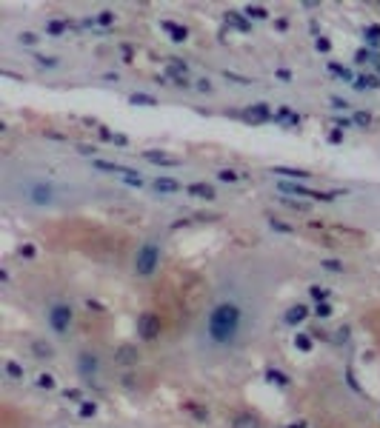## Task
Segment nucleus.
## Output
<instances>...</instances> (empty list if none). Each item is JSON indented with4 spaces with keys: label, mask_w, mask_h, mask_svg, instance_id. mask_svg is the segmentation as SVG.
Listing matches in <instances>:
<instances>
[{
    "label": "nucleus",
    "mask_w": 380,
    "mask_h": 428,
    "mask_svg": "<svg viewBox=\"0 0 380 428\" xmlns=\"http://www.w3.org/2000/svg\"><path fill=\"white\" fill-rule=\"evenodd\" d=\"M240 326H243V311H240L237 303H229V300L217 303L209 314V320H206V331H209L212 343H217V346H229L240 334Z\"/></svg>",
    "instance_id": "obj_1"
},
{
    "label": "nucleus",
    "mask_w": 380,
    "mask_h": 428,
    "mask_svg": "<svg viewBox=\"0 0 380 428\" xmlns=\"http://www.w3.org/2000/svg\"><path fill=\"white\" fill-rule=\"evenodd\" d=\"M160 265V246L157 243H143L137 257H134V271L137 277H152L154 268Z\"/></svg>",
    "instance_id": "obj_2"
},
{
    "label": "nucleus",
    "mask_w": 380,
    "mask_h": 428,
    "mask_svg": "<svg viewBox=\"0 0 380 428\" xmlns=\"http://www.w3.org/2000/svg\"><path fill=\"white\" fill-rule=\"evenodd\" d=\"M160 331H163V323H160V317L154 311H143L137 317V337L143 343H154L160 337Z\"/></svg>",
    "instance_id": "obj_3"
},
{
    "label": "nucleus",
    "mask_w": 380,
    "mask_h": 428,
    "mask_svg": "<svg viewBox=\"0 0 380 428\" xmlns=\"http://www.w3.org/2000/svg\"><path fill=\"white\" fill-rule=\"evenodd\" d=\"M46 317H49V326H51L54 334H69L72 320H75V314H72V309H69L66 303H54Z\"/></svg>",
    "instance_id": "obj_4"
},
{
    "label": "nucleus",
    "mask_w": 380,
    "mask_h": 428,
    "mask_svg": "<svg viewBox=\"0 0 380 428\" xmlns=\"http://www.w3.org/2000/svg\"><path fill=\"white\" fill-rule=\"evenodd\" d=\"M280 191L283 194H295V197H312V200H320V203H331L337 197L334 191H317V189H306L300 183H280Z\"/></svg>",
    "instance_id": "obj_5"
},
{
    "label": "nucleus",
    "mask_w": 380,
    "mask_h": 428,
    "mask_svg": "<svg viewBox=\"0 0 380 428\" xmlns=\"http://www.w3.org/2000/svg\"><path fill=\"white\" fill-rule=\"evenodd\" d=\"M115 362L117 365H137L140 362V351H137V346H132V343H123V346H117L115 348Z\"/></svg>",
    "instance_id": "obj_6"
},
{
    "label": "nucleus",
    "mask_w": 380,
    "mask_h": 428,
    "mask_svg": "<svg viewBox=\"0 0 380 428\" xmlns=\"http://www.w3.org/2000/svg\"><path fill=\"white\" fill-rule=\"evenodd\" d=\"M29 200L37 203V206H46V203H51V189L46 183H37V186L29 189Z\"/></svg>",
    "instance_id": "obj_7"
},
{
    "label": "nucleus",
    "mask_w": 380,
    "mask_h": 428,
    "mask_svg": "<svg viewBox=\"0 0 380 428\" xmlns=\"http://www.w3.org/2000/svg\"><path fill=\"white\" fill-rule=\"evenodd\" d=\"M246 120H252V123H263V120H269L272 117V112H269V106L266 103H254V106H249L246 109Z\"/></svg>",
    "instance_id": "obj_8"
},
{
    "label": "nucleus",
    "mask_w": 380,
    "mask_h": 428,
    "mask_svg": "<svg viewBox=\"0 0 380 428\" xmlns=\"http://www.w3.org/2000/svg\"><path fill=\"white\" fill-rule=\"evenodd\" d=\"M160 26L169 32V37H172L175 43H186V37H189V29H186V26H180V23H172V20H163Z\"/></svg>",
    "instance_id": "obj_9"
},
{
    "label": "nucleus",
    "mask_w": 380,
    "mask_h": 428,
    "mask_svg": "<svg viewBox=\"0 0 380 428\" xmlns=\"http://www.w3.org/2000/svg\"><path fill=\"white\" fill-rule=\"evenodd\" d=\"M306 317H309V309H306L303 303H298V306H292V309L286 311V317H283V320H286L289 326H300V323H303Z\"/></svg>",
    "instance_id": "obj_10"
},
{
    "label": "nucleus",
    "mask_w": 380,
    "mask_h": 428,
    "mask_svg": "<svg viewBox=\"0 0 380 428\" xmlns=\"http://www.w3.org/2000/svg\"><path fill=\"white\" fill-rule=\"evenodd\" d=\"M186 191L192 197H200V200H215V189L209 183H192V186H186Z\"/></svg>",
    "instance_id": "obj_11"
},
{
    "label": "nucleus",
    "mask_w": 380,
    "mask_h": 428,
    "mask_svg": "<svg viewBox=\"0 0 380 428\" xmlns=\"http://www.w3.org/2000/svg\"><path fill=\"white\" fill-rule=\"evenodd\" d=\"M231 428H260V423H257V417H254V414L240 411V414H234V417H231Z\"/></svg>",
    "instance_id": "obj_12"
},
{
    "label": "nucleus",
    "mask_w": 380,
    "mask_h": 428,
    "mask_svg": "<svg viewBox=\"0 0 380 428\" xmlns=\"http://www.w3.org/2000/svg\"><path fill=\"white\" fill-rule=\"evenodd\" d=\"M32 354L37 360H51L54 357V348L49 343H43V340H32Z\"/></svg>",
    "instance_id": "obj_13"
},
{
    "label": "nucleus",
    "mask_w": 380,
    "mask_h": 428,
    "mask_svg": "<svg viewBox=\"0 0 380 428\" xmlns=\"http://www.w3.org/2000/svg\"><path fill=\"white\" fill-rule=\"evenodd\" d=\"M98 365H100V362H98V357H95V354H80V362H77L80 374H86V377H89V374H95V371H98Z\"/></svg>",
    "instance_id": "obj_14"
},
{
    "label": "nucleus",
    "mask_w": 380,
    "mask_h": 428,
    "mask_svg": "<svg viewBox=\"0 0 380 428\" xmlns=\"http://www.w3.org/2000/svg\"><path fill=\"white\" fill-rule=\"evenodd\" d=\"M226 23H231L240 32H249L252 29V20H246V15H240V12H226Z\"/></svg>",
    "instance_id": "obj_15"
},
{
    "label": "nucleus",
    "mask_w": 380,
    "mask_h": 428,
    "mask_svg": "<svg viewBox=\"0 0 380 428\" xmlns=\"http://www.w3.org/2000/svg\"><path fill=\"white\" fill-rule=\"evenodd\" d=\"M154 186V191H166V194H172V191H180V183L172 180V177H157V180L152 183Z\"/></svg>",
    "instance_id": "obj_16"
},
{
    "label": "nucleus",
    "mask_w": 380,
    "mask_h": 428,
    "mask_svg": "<svg viewBox=\"0 0 380 428\" xmlns=\"http://www.w3.org/2000/svg\"><path fill=\"white\" fill-rule=\"evenodd\" d=\"M149 163H160V166H180V160H175V157H166L163 151H146L143 154Z\"/></svg>",
    "instance_id": "obj_17"
},
{
    "label": "nucleus",
    "mask_w": 380,
    "mask_h": 428,
    "mask_svg": "<svg viewBox=\"0 0 380 428\" xmlns=\"http://www.w3.org/2000/svg\"><path fill=\"white\" fill-rule=\"evenodd\" d=\"M95 166L103 168V171H112V174H134L132 168H126V166H120V163H109V160H95Z\"/></svg>",
    "instance_id": "obj_18"
},
{
    "label": "nucleus",
    "mask_w": 380,
    "mask_h": 428,
    "mask_svg": "<svg viewBox=\"0 0 380 428\" xmlns=\"http://www.w3.org/2000/svg\"><path fill=\"white\" fill-rule=\"evenodd\" d=\"M355 89H380V77H375V74H363V77H357L355 80Z\"/></svg>",
    "instance_id": "obj_19"
},
{
    "label": "nucleus",
    "mask_w": 380,
    "mask_h": 428,
    "mask_svg": "<svg viewBox=\"0 0 380 428\" xmlns=\"http://www.w3.org/2000/svg\"><path fill=\"white\" fill-rule=\"evenodd\" d=\"M266 380H269L272 385H280V388L289 385V377H286L283 371H278V368H269V371H266Z\"/></svg>",
    "instance_id": "obj_20"
},
{
    "label": "nucleus",
    "mask_w": 380,
    "mask_h": 428,
    "mask_svg": "<svg viewBox=\"0 0 380 428\" xmlns=\"http://www.w3.org/2000/svg\"><path fill=\"white\" fill-rule=\"evenodd\" d=\"M363 37H366V43H369V46H380V26H375V23H372V26H366Z\"/></svg>",
    "instance_id": "obj_21"
},
{
    "label": "nucleus",
    "mask_w": 380,
    "mask_h": 428,
    "mask_svg": "<svg viewBox=\"0 0 380 428\" xmlns=\"http://www.w3.org/2000/svg\"><path fill=\"white\" fill-rule=\"evenodd\" d=\"M272 171H275V174H286V177H309V171H303V168H289V166H275Z\"/></svg>",
    "instance_id": "obj_22"
},
{
    "label": "nucleus",
    "mask_w": 380,
    "mask_h": 428,
    "mask_svg": "<svg viewBox=\"0 0 380 428\" xmlns=\"http://www.w3.org/2000/svg\"><path fill=\"white\" fill-rule=\"evenodd\" d=\"M3 368H6V374H9L12 380H23V374H26V371H23V365H20V362H15V360H6V365H3Z\"/></svg>",
    "instance_id": "obj_23"
},
{
    "label": "nucleus",
    "mask_w": 380,
    "mask_h": 428,
    "mask_svg": "<svg viewBox=\"0 0 380 428\" xmlns=\"http://www.w3.org/2000/svg\"><path fill=\"white\" fill-rule=\"evenodd\" d=\"M246 17H249V20H269V12H266L263 6H252V3H249V6H246Z\"/></svg>",
    "instance_id": "obj_24"
},
{
    "label": "nucleus",
    "mask_w": 380,
    "mask_h": 428,
    "mask_svg": "<svg viewBox=\"0 0 380 428\" xmlns=\"http://www.w3.org/2000/svg\"><path fill=\"white\" fill-rule=\"evenodd\" d=\"M129 103H134V106H157V100L152 97V95H140V92L129 95Z\"/></svg>",
    "instance_id": "obj_25"
},
{
    "label": "nucleus",
    "mask_w": 380,
    "mask_h": 428,
    "mask_svg": "<svg viewBox=\"0 0 380 428\" xmlns=\"http://www.w3.org/2000/svg\"><path fill=\"white\" fill-rule=\"evenodd\" d=\"M309 297H312L314 303H329V288H323V285H312V288H309Z\"/></svg>",
    "instance_id": "obj_26"
},
{
    "label": "nucleus",
    "mask_w": 380,
    "mask_h": 428,
    "mask_svg": "<svg viewBox=\"0 0 380 428\" xmlns=\"http://www.w3.org/2000/svg\"><path fill=\"white\" fill-rule=\"evenodd\" d=\"M283 206H289V209H295V212H309V203H303V200H295V197H280Z\"/></svg>",
    "instance_id": "obj_27"
},
{
    "label": "nucleus",
    "mask_w": 380,
    "mask_h": 428,
    "mask_svg": "<svg viewBox=\"0 0 380 428\" xmlns=\"http://www.w3.org/2000/svg\"><path fill=\"white\" fill-rule=\"evenodd\" d=\"M295 348L298 351H312V334H298L295 337Z\"/></svg>",
    "instance_id": "obj_28"
},
{
    "label": "nucleus",
    "mask_w": 380,
    "mask_h": 428,
    "mask_svg": "<svg viewBox=\"0 0 380 428\" xmlns=\"http://www.w3.org/2000/svg\"><path fill=\"white\" fill-rule=\"evenodd\" d=\"M37 388H43V391H54V388H57V382H54V377H51V374H40V377H37Z\"/></svg>",
    "instance_id": "obj_29"
},
{
    "label": "nucleus",
    "mask_w": 380,
    "mask_h": 428,
    "mask_svg": "<svg viewBox=\"0 0 380 428\" xmlns=\"http://www.w3.org/2000/svg\"><path fill=\"white\" fill-rule=\"evenodd\" d=\"M17 40H20L23 46H37V43H40V37H37L34 32H20V34H17Z\"/></svg>",
    "instance_id": "obj_30"
},
{
    "label": "nucleus",
    "mask_w": 380,
    "mask_h": 428,
    "mask_svg": "<svg viewBox=\"0 0 380 428\" xmlns=\"http://www.w3.org/2000/svg\"><path fill=\"white\" fill-rule=\"evenodd\" d=\"M320 268H326V271H334V274H340L346 265L340 263V260H320Z\"/></svg>",
    "instance_id": "obj_31"
},
{
    "label": "nucleus",
    "mask_w": 380,
    "mask_h": 428,
    "mask_svg": "<svg viewBox=\"0 0 380 428\" xmlns=\"http://www.w3.org/2000/svg\"><path fill=\"white\" fill-rule=\"evenodd\" d=\"M95 414H98V403L80 400V417H95Z\"/></svg>",
    "instance_id": "obj_32"
},
{
    "label": "nucleus",
    "mask_w": 380,
    "mask_h": 428,
    "mask_svg": "<svg viewBox=\"0 0 380 428\" xmlns=\"http://www.w3.org/2000/svg\"><path fill=\"white\" fill-rule=\"evenodd\" d=\"M66 26H69V20H51L49 26H46V32H49V34H60V32H66Z\"/></svg>",
    "instance_id": "obj_33"
},
{
    "label": "nucleus",
    "mask_w": 380,
    "mask_h": 428,
    "mask_svg": "<svg viewBox=\"0 0 380 428\" xmlns=\"http://www.w3.org/2000/svg\"><path fill=\"white\" fill-rule=\"evenodd\" d=\"M217 177H220L223 183H237V180H240V174H237V171H231V168H220V171H217Z\"/></svg>",
    "instance_id": "obj_34"
},
{
    "label": "nucleus",
    "mask_w": 380,
    "mask_h": 428,
    "mask_svg": "<svg viewBox=\"0 0 380 428\" xmlns=\"http://www.w3.org/2000/svg\"><path fill=\"white\" fill-rule=\"evenodd\" d=\"M314 317L329 320V317H331V306H329V303H317V306H314Z\"/></svg>",
    "instance_id": "obj_35"
},
{
    "label": "nucleus",
    "mask_w": 380,
    "mask_h": 428,
    "mask_svg": "<svg viewBox=\"0 0 380 428\" xmlns=\"http://www.w3.org/2000/svg\"><path fill=\"white\" fill-rule=\"evenodd\" d=\"M269 226H272L275 231H283V234H292V231H295V226H289V223H283V220H275V217L269 220Z\"/></svg>",
    "instance_id": "obj_36"
},
{
    "label": "nucleus",
    "mask_w": 380,
    "mask_h": 428,
    "mask_svg": "<svg viewBox=\"0 0 380 428\" xmlns=\"http://www.w3.org/2000/svg\"><path fill=\"white\" fill-rule=\"evenodd\" d=\"M17 254H20V257H26V260H32L34 254H37V248H34L32 243H23V246L17 248Z\"/></svg>",
    "instance_id": "obj_37"
},
{
    "label": "nucleus",
    "mask_w": 380,
    "mask_h": 428,
    "mask_svg": "<svg viewBox=\"0 0 380 428\" xmlns=\"http://www.w3.org/2000/svg\"><path fill=\"white\" fill-rule=\"evenodd\" d=\"M329 69L334 71V74H340L343 80H352V71H349L346 66H340V63H329Z\"/></svg>",
    "instance_id": "obj_38"
},
{
    "label": "nucleus",
    "mask_w": 380,
    "mask_h": 428,
    "mask_svg": "<svg viewBox=\"0 0 380 428\" xmlns=\"http://www.w3.org/2000/svg\"><path fill=\"white\" fill-rule=\"evenodd\" d=\"M314 49H317V51H323V54H326V51L331 49L329 37H323V34H320V37H317V40H314Z\"/></svg>",
    "instance_id": "obj_39"
},
{
    "label": "nucleus",
    "mask_w": 380,
    "mask_h": 428,
    "mask_svg": "<svg viewBox=\"0 0 380 428\" xmlns=\"http://www.w3.org/2000/svg\"><path fill=\"white\" fill-rule=\"evenodd\" d=\"M98 23H100V26H112V23H115V12H100Z\"/></svg>",
    "instance_id": "obj_40"
},
{
    "label": "nucleus",
    "mask_w": 380,
    "mask_h": 428,
    "mask_svg": "<svg viewBox=\"0 0 380 428\" xmlns=\"http://www.w3.org/2000/svg\"><path fill=\"white\" fill-rule=\"evenodd\" d=\"M183 408H186V411H192V414H195V417H198V420H206V417H209V414L203 411V408H198V405H195V403H186V405H183Z\"/></svg>",
    "instance_id": "obj_41"
},
{
    "label": "nucleus",
    "mask_w": 380,
    "mask_h": 428,
    "mask_svg": "<svg viewBox=\"0 0 380 428\" xmlns=\"http://www.w3.org/2000/svg\"><path fill=\"white\" fill-rule=\"evenodd\" d=\"M355 123H357V126H363V129H366V126L372 123V117H369V115H363V112H355Z\"/></svg>",
    "instance_id": "obj_42"
},
{
    "label": "nucleus",
    "mask_w": 380,
    "mask_h": 428,
    "mask_svg": "<svg viewBox=\"0 0 380 428\" xmlns=\"http://www.w3.org/2000/svg\"><path fill=\"white\" fill-rule=\"evenodd\" d=\"M123 180L129 183V186H137V189H140V186H143V177H140V174H137V171H134V174H126V177H123Z\"/></svg>",
    "instance_id": "obj_43"
},
{
    "label": "nucleus",
    "mask_w": 380,
    "mask_h": 428,
    "mask_svg": "<svg viewBox=\"0 0 380 428\" xmlns=\"http://www.w3.org/2000/svg\"><path fill=\"white\" fill-rule=\"evenodd\" d=\"M355 60H357V63H369V60H372V51H369V49H360L357 54H355Z\"/></svg>",
    "instance_id": "obj_44"
},
{
    "label": "nucleus",
    "mask_w": 380,
    "mask_h": 428,
    "mask_svg": "<svg viewBox=\"0 0 380 428\" xmlns=\"http://www.w3.org/2000/svg\"><path fill=\"white\" fill-rule=\"evenodd\" d=\"M37 63H40L43 69H54L57 66V57H37Z\"/></svg>",
    "instance_id": "obj_45"
},
{
    "label": "nucleus",
    "mask_w": 380,
    "mask_h": 428,
    "mask_svg": "<svg viewBox=\"0 0 380 428\" xmlns=\"http://www.w3.org/2000/svg\"><path fill=\"white\" fill-rule=\"evenodd\" d=\"M169 77L175 80V86H177V89H189V80H186V77H180V74H169Z\"/></svg>",
    "instance_id": "obj_46"
},
{
    "label": "nucleus",
    "mask_w": 380,
    "mask_h": 428,
    "mask_svg": "<svg viewBox=\"0 0 380 428\" xmlns=\"http://www.w3.org/2000/svg\"><path fill=\"white\" fill-rule=\"evenodd\" d=\"M98 137H100V140H109V143H115L117 134H112L109 129H98Z\"/></svg>",
    "instance_id": "obj_47"
},
{
    "label": "nucleus",
    "mask_w": 380,
    "mask_h": 428,
    "mask_svg": "<svg viewBox=\"0 0 380 428\" xmlns=\"http://www.w3.org/2000/svg\"><path fill=\"white\" fill-rule=\"evenodd\" d=\"M329 143H334V146H337V143H343V134H340V129H334V132L329 134Z\"/></svg>",
    "instance_id": "obj_48"
},
{
    "label": "nucleus",
    "mask_w": 380,
    "mask_h": 428,
    "mask_svg": "<svg viewBox=\"0 0 380 428\" xmlns=\"http://www.w3.org/2000/svg\"><path fill=\"white\" fill-rule=\"evenodd\" d=\"M195 86H198L200 92H212V83H209V80H198Z\"/></svg>",
    "instance_id": "obj_49"
},
{
    "label": "nucleus",
    "mask_w": 380,
    "mask_h": 428,
    "mask_svg": "<svg viewBox=\"0 0 380 428\" xmlns=\"http://www.w3.org/2000/svg\"><path fill=\"white\" fill-rule=\"evenodd\" d=\"M63 397H66V400H80V391L72 388V391H63Z\"/></svg>",
    "instance_id": "obj_50"
},
{
    "label": "nucleus",
    "mask_w": 380,
    "mask_h": 428,
    "mask_svg": "<svg viewBox=\"0 0 380 428\" xmlns=\"http://www.w3.org/2000/svg\"><path fill=\"white\" fill-rule=\"evenodd\" d=\"M331 106H337V109H349V103H346V100H340V97H331Z\"/></svg>",
    "instance_id": "obj_51"
},
{
    "label": "nucleus",
    "mask_w": 380,
    "mask_h": 428,
    "mask_svg": "<svg viewBox=\"0 0 380 428\" xmlns=\"http://www.w3.org/2000/svg\"><path fill=\"white\" fill-rule=\"evenodd\" d=\"M349 126H352V123H349L346 117H337V129H349Z\"/></svg>",
    "instance_id": "obj_52"
},
{
    "label": "nucleus",
    "mask_w": 380,
    "mask_h": 428,
    "mask_svg": "<svg viewBox=\"0 0 380 428\" xmlns=\"http://www.w3.org/2000/svg\"><path fill=\"white\" fill-rule=\"evenodd\" d=\"M286 428H306V423H303V420H298V423H292V426H286Z\"/></svg>",
    "instance_id": "obj_53"
}]
</instances>
